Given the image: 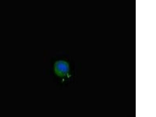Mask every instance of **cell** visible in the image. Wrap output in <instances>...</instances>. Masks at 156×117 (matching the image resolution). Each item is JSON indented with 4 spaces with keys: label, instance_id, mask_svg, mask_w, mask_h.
Segmentation results:
<instances>
[{
    "label": "cell",
    "instance_id": "1",
    "mask_svg": "<svg viewBox=\"0 0 156 117\" xmlns=\"http://www.w3.org/2000/svg\"><path fill=\"white\" fill-rule=\"evenodd\" d=\"M55 73L61 77L69 76V66L67 62L65 61H58L55 64Z\"/></svg>",
    "mask_w": 156,
    "mask_h": 117
}]
</instances>
